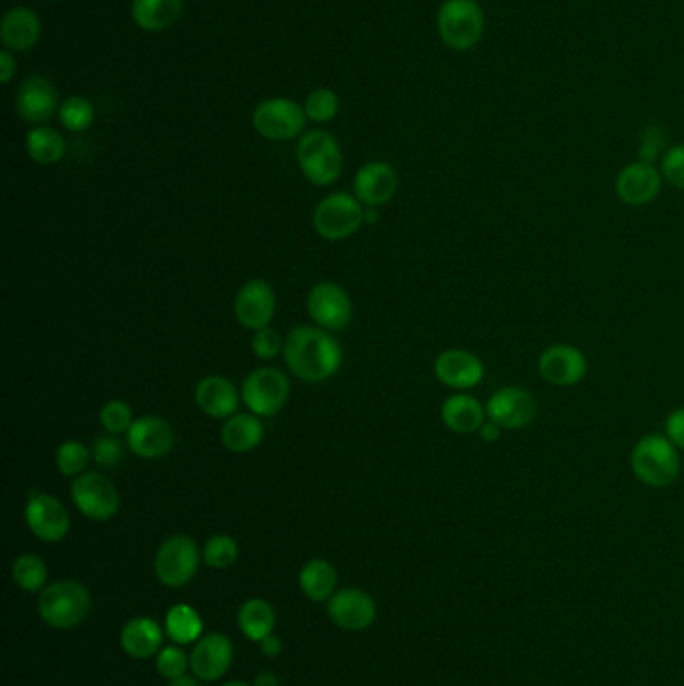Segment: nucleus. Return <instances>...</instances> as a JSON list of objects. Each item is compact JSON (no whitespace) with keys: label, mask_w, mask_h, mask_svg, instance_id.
Returning <instances> with one entry per match:
<instances>
[{"label":"nucleus","mask_w":684,"mask_h":686,"mask_svg":"<svg viewBox=\"0 0 684 686\" xmlns=\"http://www.w3.org/2000/svg\"><path fill=\"white\" fill-rule=\"evenodd\" d=\"M24 522L29 530L33 532L34 538L46 544L65 540L66 534L71 530V516L66 512L65 504L53 494L39 490L29 492V499L24 504Z\"/></svg>","instance_id":"obj_11"},{"label":"nucleus","mask_w":684,"mask_h":686,"mask_svg":"<svg viewBox=\"0 0 684 686\" xmlns=\"http://www.w3.org/2000/svg\"><path fill=\"white\" fill-rule=\"evenodd\" d=\"M43 33L39 14L29 7H14L2 17L0 41L11 53L31 51Z\"/></svg>","instance_id":"obj_24"},{"label":"nucleus","mask_w":684,"mask_h":686,"mask_svg":"<svg viewBox=\"0 0 684 686\" xmlns=\"http://www.w3.org/2000/svg\"><path fill=\"white\" fill-rule=\"evenodd\" d=\"M284 343L286 340L274 330V328H264L257 330L252 337V352L255 357L269 362L279 354H284Z\"/></svg>","instance_id":"obj_41"},{"label":"nucleus","mask_w":684,"mask_h":686,"mask_svg":"<svg viewBox=\"0 0 684 686\" xmlns=\"http://www.w3.org/2000/svg\"><path fill=\"white\" fill-rule=\"evenodd\" d=\"M538 374L556 388H573L588 374L585 352L570 343H552L538 357Z\"/></svg>","instance_id":"obj_14"},{"label":"nucleus","mask_w":684,"mask_h":686,"mask_svg":"<svg viewBox=\"0 0 684 686\" xmlns=\"http://www.w3.org/2000/svg\"><path fill=\"white\" fill-rule=\"evenodd\" d=\"M306 308L311 321L328 332H342L353 320L352 298L333 281H320L309 289Z\"/></svg>","instance_id":"obj_12"},{"label":"nucleus","mask_w":684,"mask_h":686,"mask_svg":"<svg viewBox=\"0 0 684 686\" xmlns=\"http://www.w3.org/2000/svg\"><path fill=\"white\" fill-rule=\"evenodd\" d=\"M185 0H132V23L147 33H163L183 14Z\"/></svg>","instance_id":"obj_27"},{"label":"nucleus","mask_w":684,"mask_h":686,"mask_svg":"<svg viewBox=\"0 0 684 686\" xmlns=\"http://www.w3.org/2000/svg\"><path fill=\"white\" fill-rule=\"evenodd\" d=\"M71 500L88 521H113L121 508L119 490L100 472H85L75 478L71 482Z\"/></svg>","instance_id":"obj_9"},{"label":"nucleus","mask_w":684,"mask_h":686,"mask_svg":"<svg viewBox=\"0 0 684 686\" xmlns=\"http://www.w3.org/2000/svg\"><path fill=\"white\" fill-rule=\"evenodd\" d=\"M254 686H279V680L271 673H261L255 678Z\"/></svg>","instance_id":"obj_48"},{"label":"nucleus","mask_w":684,"mask_h":686,"mask_svg":"<svg viewBox=\"0 0 684 686\" xmlns=\"http://www.w3.org/2000/svg\"><path fill=\"white\" fill-rule=\"evenodd\" d=\"M58 121L71 133H83L95 122V107L90 100L73 95L61 103L58 107Z\"/></svg>","instance_id":"obj_35"},{"label":"nucleus","mask_w":684,"mask_h":686,"mask_svg":"<svg viewBox=\"0 0 684 686\" xmlns=\"http://www.w3.org/2000/svg\"><path fill=\"white\" fill-rule=\"evenodd\" d=\"M630 470L644 486L669 487L681 476L683 460L664 433H644L630 450Z\"/></svg>","instance_id":"obj_2"},{"label":"nucleus","mask_w":684,"mask_h":686,"mask_svg":"<svg viewBox=\"0 0 684 686\" xmlns=\"http://www.w3.org/2000/svg\"><path fill=\"white\" fill-rule=\"evenodd\" d=\"M313 229L328 242H342L360 232L365 222V207L352 193H331L313 211Z\"/></svg>","instance_id":"obj_6"},{"label":"nucleus","mask_w":684,"mask_h":686,"mask_svg":"<svg viewBox=\"0 0 684 686\" xmlns=\"http://www.w3.org/2000/svg\"><path fill=\"white\" fill-rule=\"evenodd\" d=\"M131 454L141 460H161L175 446V430L161 416L135 418L129 432L125 433Z\"/></svg>","instance_id":"obj_16"},{"label":"nucleus","mask_w":684,"mask_h":686,"mask_svg":"<svg viewBox=\"0 0 684 686\" xmlns=\"http://www.w3.org/2000/svg\"><path fill=\"white\" fill-rule=\"evenodd\" d=\"M90 592L75 580H58L41 590L39 614L56 631L75 629L90 612Z\"/></svg>","instance_id":"obj_4"},{"label":"nucleus","mask_w":684,"mask_h":686,"mask_svg":"<svg viewBox=\"0 0 684 686\" xmlns=\"http://www.w3.org/2000/svg\"><path fill=\"white\" fill-rule=\"evenodd\" d=\"M664 147V135L659 127H646V131L640 137L639 161L652 163L654 159L661 157Z\"/></svg>","instance_id":"obj_43"},{"label":"nucleus","mask_w":684,"mask_h":686,"mask_svg":"<svg viewBox=\"0 0 684 686\" xmlns=\"http://www.w3.org/2000/svg\"><path fill=\"white\" fill-rule=\"evenodd\" d=\"M276 610L264 598H252L237 614V624L249 641H264L276 629Z\"/></svg>","instance_id":"obj_31"},{"label":"nucleus","mask_w":684,"mask_h":686,"mask_svg":"<svg viewBox=\"0 0 684 686\" xmlns=\"http://www.w3.org/2000/svg\"><path fill=\"white\" fill-rule=\"evenodd\" d=\"M99 421L103 430L107 433H115V436L127 433L132 426V421H135L131 406L127 401H122V399H109L100 408Z\"/></svg>","instance_id":"obj_39"},{"label":"nucleus","mask_w":684,"mask_h":686,"mask_svg":"<svg viewBox=\"0 0 684 686\" xmlns=\"http://www.w3.org/2000/svg\"><path fill=\"white\" fill-rule=\"evenodd\" d=\"M299 587L309 600L323 602L335 594L338 570L328 560H309L299 572Z\"/></svg>","instance_id":"obj_29"},{"label":"nucleus","mask_w":684,"mask_h":686,"mask_svg":"<svg viewBox=\"0 0 684 686\" xmlns=\"http://www.w3.org/2000/svg\"><path fill=\"white\" fill-rule=\"evenodd\" d=\"M661 173L666 183L684 191V143L674 144L662 156Z\"/></svg>","instance_id":"obj_42"},{"label":"nucleus","mask_w":684,"mask_h":686,"mask_svg":"<svg viewBox=\"0 0 684 686\" xmlns=\"http://www.w3.org/2000/svg\"><path fill=\"white\" fill-rule=\"evenodd\" d=\"M276 291L265 279L245 281L233 301L235 320L249 332L269 328L276 318Z\"/></svg>","instance_id":"obj_15"},{"label":"nucleus","mask_w":684,"mask_h":686,"mask_svg":"<svg viewBox=\"0 0 684 686\" xmlns=\"http://www.w3.org/2000/svg\"><path fill=\"white\" fill-rule=\"evenodd\" d=\"M203 553H199L197 543L185 536H169L154 554V576L161 585L169 588L185 587L197 575Z\"/></svg>","instance_id":"obj_8"},{"label":"nucleus","mask_w":684,"mask_h":686,"mask_svg":"<svg viewBox=\"0 0 684 686\" xmlns=\"http://www.w3.org/2000/svg\"><path fill=\"white\" fill-rule=\"evenodd\" d=\"M12 580L24 592H39L46 587L49 568L43 558L36 554H22L12 565Z\"/></svg>","instance_id":"obj_33"},{"label":"nucleus","mask_w":684,"mask_h":686,"mask_svg":"<svg viewBox=\"0 0 684 686\" xmlns=\"http://www.w3.org/2000/svg\"><path fill=\"white\" fill-rule=\"evenodd\" d=\"M163 629L157 620L149 617L132 619L122 626L121 646L132 658H149L161 651Z\"/></svg>","instance_id":"obj_28"},{"label":"nucleus","mask_w":684,"mask_h":686,"mask_svg":"<svg viewBox=\"0 0 684 686\" xmlns=\"http://www.w3.org/2000/svg\"><path fill=\"white\" fill-rule=\"evenodd\" d=\"M397 179L396 169L384 161H372L360 167V171L353 178V195L360 200L364 207H382L396 195Z\"/></svg>","instance_id":"obj_20"},{"label":"nucleus","mask_w":684,"mask_h":686,"mask_svg":"<svg viewBox=\"0 0 684 686\" xmlns=\"http://www.w3.org/2000/svg\"><path fill=\"white\" fill-rule=\"evenodd\" d=\"M26 156L39 165H55L65 157V137L46 125L33 127L24 137Z\"/></svg>","instance_id":"obj_30"},{"label":"nucleus","mask_w":684,"mask_h":686,"mask_svg":"<svg viewBox=\"0 0 684 686\" xmlns=\"http://www.w3.org/2000/svg\"><path fill=\"white\" fill-rule=\"evenodd\" d=\"M281 355L287 369L306 384L328 382L343 364L342 345L318 325H296L286 335Z\"/></svg>","instance_id":"obj_1"},{"label":"nucleus","mask_w":684,"mask_h":686,"mask_svg":"<svg viewBox=\"0 0 684 686\" xmlns=\"http://www.w3.org/2000/svg\"><path fill=\"white\" fill-rule=\"evenodd\" d=\"M233 663V644L225 634H203L189 656L193 675L201 680H217L229 671Z\"/></svg>","instance_id":"obj_21"},{"label":"nucleus","mask_w":684,"mask_h":686,"mask_svg":"<svg viewBox=\"0 0 684 686\" xmlns=\"http://www.w3.org/2000/svg\"><path fill=\"white\" fill-rule=\"evenodd\" d=\"M221 443L233 454H247L259 448L265 438L264 421L255 414H233L221 426Z\"/></svg>","instance_id":"obj_26"},{"label":"nucleus","mask_w":684,"mask_h":686,"mask_svg":"<svg viewBox=\"0 0 684 686\" xmlns=\"http://www.w3.org/2000/svg\"><path fill=\"white\" fill-rule=\"evenodd\" d=\"M259 644H261V653H264L265 656H269V658H276V656H279L281 651H284V644H281V641H279L277 636H274V634L265 636L264 641L259 642Z\"/></svg>","instance_id":"obj_47"},{"label":"nucleus","mask_w":684,"mask_h":686,"mask_svg":"<svg viewBox=\"0 0 684 686\" xmlns=\"http://www.w3.org/2000/svg\"><path fill=\"white\" fill-rule=\"evenodd\" d=\"M484 374V362L474 352L460 350V347L446 350L434 360L436 379L441 386L456 389V392H468L480 386Z\"/></svg>","instance_id":"obj_18"},{"label":"nucleus","mask_w":684,"mask_h":686,"mask_svg":"<svg viewBox=\"0 0 684 686\" xmlns=\"http://www.w3.org/2000/svg\"><path fill=\"white\" fill-rule=\"evenodd\" d=\"M485 416L504 430H522L538 418V401L526 388L506 386L485 401Z\"/></svg>","instance_id":"obj_13"},{"label":"nucleus","mask_w":684,"mask_h":686,"mask_svg":"<svg viewBox=\"0 0 684 686\" xmlns=\"http://www.w3.org/2000/svg\"><path fill=\"white\" fill-rule=\"evenodd\" d=\"M223 686H252L247 685V683H239V680H233V683H225Z\"/></svg>","instance_id":"obj_50"},{"label":"nucleus","mask_w":684,"mask_h":686,"mask_svg":"<svg viewBox=\"0 0 684 686\" xmlns=\"http://www.w3.org/2000/svg\"><path fill=\"white\" fill-rule=\"evenodd\" d=\"M298 165L309 183L318 187L333 185L342 178V147L333 135L323 129H313L301 135L298 141Z\"/></svg>","instance_id":"obj_3"},{"label":"nucleus","mask_w":684,"mask_h":686,"mask_svg":"<svg viewBox=\"0 0 684 686\" xmlns=\"http://www.w3.org/2000/svg\"><path fill=\"white\" fill-rule=\"evenodd\" d=\"M14 107L22 121L41 127L58 112L61 107L58 93L49 78L43 75H31L22 81L21 87L17 90Z\"/></svg>","instance_id":"obj_19"},{"label":"nucleus","mask_w":684,"mask_h":686,"mask_svg":"<svg viewBox=\"0 0 684 686\" xmlns=\"http://www.w3.org/2000/svg\"><path fill=\"white\" fill-rule=\"evenodd\" d=\"M289 377L277 367H257L249 372L242 384L245 408L259 418H274L289 401Z\"/></svg>","instance_id":"obj_7"},{"label":"nucleus","mask_w":684,"mask_h":686,"mask_svg":"<svg viewBox=\"0 0 684 686\" xmlns=\"http://www.w3.org/2000/svg\"><path fill=\"white\" fill-rule=\"evenodd\" d=\"M502 433H504V428L502 426H498L492 420H485L484 426L478 430V436H480V440L484 443H496L502 440Z\"/></svg>","instance_id":"obj_46"},{"label":"nucleus","mask_w":684,"mask_h":686,"mask_svg":"<svg viewBox=\"0 0 684 686\" xmlns=\"http://www.w3.org/2000/svg\"><path fill=\"white\" fill-rule=\"evenodd\" d=\"M169 686H201L195 678H189V676H181L177 680H171Z\"/></svg>","instance_id":"obj_49"},{"label":"nucleus","mask_w":684,"mask_h":686,"mask_svg":"<svg viewBox=\"0 0 684 686\" xmlns=\"http://www.w3.org/2000/svg\"><path fill=\"white\" fill-rule=\"evenodd\" d=\"M484 11L475 0H446L438 11L441 43L458 53L472 51L484 34Z\"/></svg>","instance_id":"obj_5"},{"label":"nucleus","mask_w":684,"mask_h":686,"mask_svg":"<svg viewBox=\"0 0 684 686\" xmlns=\"http://www.w3.org/2000/svg\"><path fill=\"white\" fill-rule=\"evenodd\" d=\"M664 436L671 440V442L684 450V408H676L671 411L664 420Z\"/></svg>","instance_id":"obj_44"},{"label":"nucleus","mask_w":684,"mask_h":686,"mask_svg":"<svg viewBox=\"0 0 684 686\" xmlns=\"http://www.w3.org/2000/svg\"><path fill=\"white\" fill-rule=\"evenodd\" d=\"M188 668H191L188 654L177 646H165L157 654V671H159V675L165 676L169 680H177V678L185 676Z\"/></svg>","instance_id":"obj_40"},{"label":"nucleus","mask_w":684,"mask_h":686,"mask_svg":"<svg viewBox=\"0 0 684 686\" xmlns=\"http://www.w3.org/2000/svg\"><path fill=\"white\" fill-rule=\"evenodd\" d=\"M306 119H308V115L299 103L276 97V99L264 100L255 107L252 125H254L257 135H261L264 139L289 141V139H296L299 135H303Z\"/></svg>","instance_id":"obj_10"},{"label":"nucleus","mask_w":684,"mask_h":686,"mask_svg":"<svg viewBox=\"0 0 684 686\" xmlns=\"http://www.w3.org/2000/svg\"><path fill=\"white\" fill-rule=\"evenodd\" d=\"M441 421L448 430L453 433H478V430L484 426L488 420L485 416V406L480 404V399L466 394V392H456L452 396L443 399L440 410Z\"/></svg>","instance_id":"obj_25"},{"label":"nucleus","mask_w":684,"mask_h":686,"mask_svg":"<svg viewBox=\"0 0 684 686\" xmlns=\"http://www.w3.org/2000/svg\"><path fill=\"white\" fill-rule=\"evenodd\" d=\"M242 392L229 377L205 376L195 388V404L205 416L215 420H227L239 408Z\"/></svg>","instance_id":"obj_23"},{"label":"nucleus","mask_w":684,"mask_h":686,"mask_svg":"<svg viewBox=\"0 0 684 686\" xmlns=\"http://www.w3.org/2000/svg\"><path fill=\"white\" fill-rule=\"evenodd\" d=\"M662 181L661 169H656L654 163L634 161L618 171L614 191L624 205L644 207L661 195Z\"/></svg>","instance_id":"obj_17"},{"label":"nucleus","mask_w":684,"mask_h":686,"mask_svg":"<svg viewBox=\"0 0 684 686\" xmlns=\"http://www.w3.org/2000/svg\"><path fill=\"white\" fill-rule=\"evenodd\" d=\"M165 631L171 641L179 644L197 642L203 636V620L197 614V610L191 609L189 604H175L167 612Z\"/></svg>","instance_id":"obj_32"},{"label":"nucleus","mask_w":684,"mask_h":686,"mask_svg":"<svg viewBox=\"0 0 684 686\" xmlns=\"http://www.w3.org/2000/svg\"><path fill=\"white\" fill-rule=\"evenodd\" d=\"M93 462L90 448L78 440H66L56 448L55 465L61 476L75 478L87 472V465Z\"/></svg>","instance_id":"obj_34"},{"label":"nucleus","mask_w":684,"mask_h":686,"mask_svg":"<svg viewBox=\"0 0 684 686\" xmlns=\"http://www.w3.org/2000/svg\"><path fill=\"white\" fill-rule=\"evenodd\" d=\"M303 109H306L309 121L330 122L340 112V99H338L335 90L321 87V89L309 93Z\"/></svg>","instance_id":"obj_38"},{"label":"nucleus","mask_w":684,"mask_h":686,"mask_svg":"<svg viewBox=\"0 0 684 686\" xmlns=\"http://www.w3.org/2000/svg\"><path fill=\"white\" fill-rule=\"evenodd\" d=\"M17 75V61L9 49L0 51V83L9 85L12 77Z\"/></svg>","instance_id":"obj_45"},{"label":"nucleus","mask_w":684,"mask_h":686,"mask_svg":"<svg viewBox=\"0 0 684 686\" xmlns=\"http://www.w3.org/2000/svg\"><path fill=\"white\" fill-rule=\"evenodd\" d=\"M330 619L343 631L360 632L370 629L375 620L374 598L360 588H345L335 592L328 604Z\"/></svg>","instance_id":"obj_22"},{"label":"nucleus","mask_w":684,"mask_h":686,"mask_svg":"<svg viewBox=\"0 0 684 686\" xmlns=\"http://www.w3.org/2000/svg\"><path fill=\"white\" fill-rule=\"evenodd\" d=\"M237 558H239V544L227 534L211 536L203 548V562L215 570L229 568L237 562Z\"/></svg>","instance_id":"obj_36"},{"label":"nucleus","mask_w":684,"mask_h":686,"mask_svg":"<svg viewBox=\"0 0 684 686\" xmlns=\"http://www.w3.org/2000/svg\"><path fill=\"white\" fill-rule=\"evenodd\" d=\"M90 458L93 462L99 465V468H117L125 460V452H127V440H121L119 436L115 433H100L93 442H90Z\"/></svg>","instance_id":"obj_37"}]
</instances>
